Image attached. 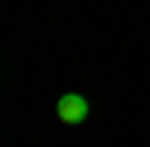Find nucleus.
Masks as SVG:
<instances>
[{
  "label": "nucleus",
  "instance_id": "nucleus-1",
  "mask_svg": "<svg viewBox=\"0 0 150 147\" xmlns=\"http://www.w3.org/2000/svg\"><path fill=\"white\" fill-rule=\"evenodd\" d=\"M55 115H59V123L79 127V123H87V115H91V103H87V95L67 92V95H59V103H55Z\"/></svg>",
  "mask_w": 150,
  "mask_h": 147
}]
</instances>
